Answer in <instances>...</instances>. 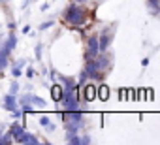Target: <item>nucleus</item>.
<instances>
[{
	"label": "nucleus",
	"instance_id": "1",
	"mask_svg": "<svg viewBox=\"0 0 160 145\" xmlns=\"http://www.w3.org/2000/svg\"><path fill=\"white\" fill-rule=\"evenodd\" d=\"M64 21L72 27H81L83 23H87V10H83L81 6H68L64 12Z\"/></svg>",
	"mask_w": 160,
	"mask_h": 145
},
{
	"label": "nucleus",
	"instance_id": "2",
	"mask_svg": "<svg viewBox=\"0 0 160 145\" xmlns=\"http://www.w3.org/2000/svg\"><path fill=\"white\" fill-rule=\"evenodd\" d=\"M100 51V36H91L89 38V43H87V58H96Z\"/></svg>",
	"mask_w": 160,
	"mask_h": 145
},
{
	"label": "nucleus",
	"instance_id": "3",
	"mask_svg": "<svg viewBox=\"0 0 160 145\" xmlns=\"http://www.w3.org/2000/svg\"><path fill=\"white\" fill-rule=\"evenodd\" d=\"M85 70H87V74L91 76V79H102V72L98 68V62L96 58H87V64H85Z\"/></svg>",
	"mask_w": 160,
	"mask_h": 145
},
{
	"label": "nucleus",
	"instance_id": "4",
	"mask_svg": "<svg viewBox=\"0 0 160 145\" xmlns=\"http://www.w3.org/2000/svg\"><path fill=\"white\" fill-rule=\"evenodd\" d=\"M23 104L36 106V108H45V100L40 98V96H36V94H32V92H27V94L21 96V106H23Z\"/></svg>",
	"mask_w": 160,
	"mask_h": 145
},
{
	"label": "nucleus",
	"instance_id": "5",
	"mask_svg": "<svg viewBox=\"0 0 160 145\" xmlns=\"http://www.w3.org/2000/svg\"><path fill=\"white\" fill-rule=\"evenodd\" d=\"M83 98L87 100V102H92V100H96L98 98V89L94 87V85H83Z\"/></svg>",
	"mask_w": 160,
	"mask_h": 145
},
{
	"label": "nucleus",
	"instance_id": "6",
	"mask_svg": "<svg viewBox=\"0 0 160 145\" xmlns=\"http://www.w3.org/2000/svg\"><path fill=\"white\" fill-rule=\"evenodd\" d=\"M111 38H113V32H111V30H104V32L100 34V51H102V53H106V49L109 47Z\"/></svg>",
	"mask_w": 160,
	"mask_h": 145
},
{
	"label": "nucleus",
	"instance_id": "7",
	"mask_svg": "<svg viewBox=\"0 0 160 145\" xmlns=\"http://www.w3.org/2000/svg\"><path fill=\"white\" fill-rule=\"evenodd\" d=\"M64 92H66L64 85H58V83H55V85L51 87V98H53L55 102H62V98H64Z\"/></svg>",
	"mask_w": 160,
	"mask_h": 145
},
{
	"label": "nucleus",
	"instance_id": "8",
	"mask_svg": "<svg viewBox=\"0 0 160 145\" xmlns=\"http://www.w3.org/2000/svg\"><path fill=\"white\" fill-rule=\"evenodd\" d=\"M4 108H6L8 111H15V109H17V100H15V94L8 92V94L4 96Z\"/></svg>",
	"mask_w": 160,
	"mask_h": 145
},
{
	"label": "nucleus",
	"instance_id": "9",
	"mask_svg": "<svg viewBox=\"0 0 160 145\" xmlns=\"http://www.w3.org/2000/svg\"><path fill=\"white\" fill-rule=\"evenodd\" d=\"M17 143H30V145H38V143H40V139H38L34 134H30V132H27V130H25V132H23V136L17 139Z\"/></svg>",
	"mask_w": 160,
	"mask_h": 145
},
{
	"label": "nucleus",
	"instance_id": "10",
	"mask_svg": "<svg viewBox=\"0 0 160 145\" xmlns=\"http://www.w3.org/2000/svg\"><path fill=\"white\" fill-rule=\"evenodd\" d=\"M23 132H25V126H23V124H19V122H13V124L10 126V134L13 136V139H15V141L23 136Z\"/></svg>",
	"mask_w": 160,
	"mask_h": 145
},
{
	"label": "nucleus",
	"instance_id": "11",
	"mask_svg": "<svg viewBox=\"0 0 160 145\" xmlns=\"http://www.w3.org/2000/svg\"><path fill=\"white\" fill-rule=\"evenodd\" d=\"M96 62H98V68H100V72H104V70L109 66V57H108L106 53H102L100 57H96Z\"/></svg>",
	"mask_w": 160,
	"mask_h": 145
},
{
	"label": "nucleus",
	"instance_id": "12",
	"mask_svg": "<svg viewBox=\"0 0 160 145\" xmlns=\"http://www.w3.org/2000/svg\"><path fill=\"white\" fill-rule=\"evenodd\" d=\"M64 124H66V132H77L83 126V119L81 121H70V122H64Z\"/></svg>",
	"mask_w": 160,
	"mask_h": 145
},
{
	"label": "nucleus",
	"instance_id": "13",
	"mask_svg": "<svg viewBox=\"0 0 160 145\" xmlns=\"http://www.w3.org/2000/svg\"><path fill=\"white\" fill-rule=\"evenodd\" d=\"M66 139L72 145H79V143H81V138L77 136V132H66Z\"/></svg>",
	"mask_w": 160,
	"mask_h": 145
},
{
	"label": "nucleus",
	"instance_id": "14",
	"mask_svg": "<svg viewBox=\"0 0 160 145\" xmlns=\"http://www.w3.org/2000/svg\"><path fill=\"white\" fill-rule=\"evenodd\" d=\"M98 98H100L102 102H106V100L109 98V89H108V85H100V87H98Z\"/></svg>",
	"mask_w": 160,
	"mask_h": 145
},
{
	"label": "nucleus",
	"instance_id": "15",
	"mask_svg": "<svg viewBox=\"0 0 160 145\" xmlns=\"http://www.w3.org/2000/svg\"><path fill=\"white\" fill-rule=\"evenodd\" d=\"M40 124H42L47 132H53V130H55V124H53V122L49 121V117H45V115H43V117H40Z\"/></svg>",
	"mask_w": 160,
	"mask_h": 145
},
{
	"label": "nucleus",
	"instance_id": "16",
	"mask_svg": "<svg viewBox=\"0 0 160 145\" xmlns=\"http://www.w3.org/2000/svg\"><path fill=\"white\" fill-rule=\"evenodd\" d=\"M15 139H13V136L10 134V132H4L2 134V138H0V145H10V143H13Z\"/></svg>",
	"mask_w": 160,
	"mask_h": 145
},
{
	"label": "nucleus",
	"instance_id": "17",
	"mask_svg": "<svg viewBox=\"0 0 160 145\" xmlns=\"http://www.w3.org/2000/svg\"><path fill=\"white\" fill-rule=\"evenodd\" d=\"M6 42H8V45L12 47V51L17 47V38H15V34H13V32H10V36L6 38Z\"/></svg>",
	"mask_w": 160,
	"mask_h": 145
},
{
	"label": "nucleus",
	"instance_id": "18",
	"mask_svg": "<svg viewBox=\"0 0 160 145\" xmlns=\"http://www.w3.org/2000/svg\"><path fill=\"white\" fill-rule=\"evenodd\" d=\"M60 83H62L64 87H75V81H73V79H68V78H64V76H60Z\"/></svg>",
	"mask_w": 160,
	"mask_h": 145
},
{
	"label": "nucleus",
	"instance_id": "19",
	"mask_svg": "<svg viewBox=\"0 0 160 145\" xmlns=\"http://www.w3.org/2000/svg\"><path fill=\"white\" fill-rule=\"evenodd\" d=\"M89 78H91V76L87 74V70H83V72H81V74H79V85H85Z\"/></svg>",
	"mask_w": 160,
	"mask_h": 145
},
{
	"label": "nucleus",
	"instance_id": "20",
	"mask_svg": "<svg viewBox=\"0 0 160 145\" xmlns=\"http://www.w3.org/2000/svg\"><path fill=\"white\" fill-rule=\"evenodd\" d=\"M17 91H19V83H17V81H13V83H12V87H10V92L17 96Z\"/></svg>",
	"mask_w": 160,
	"mask_h": 145
},
{
	"label": "nucleus",
	"instance_id": "21",
	"mask_svg": "<svg viewBox=\"0 0 160 145\" xmlns=\"http://www.w3.org/2000/svg\"><path fill=\"white\" fill-rule=\"evenodd\" d=\"M12 76H13L15 79L21 76V68H19V66H13V70H12Z\"/></svg>",
	"mask_w": 160,
	"mask_h": 145
},
{
	"label": "nucleus",
	"instance_id": "22",
	"mask_svg": "<svg viewBox=\"0 0 160 145\" xmlns=\"http://www.w3.org/2000/svg\"><path fill=\"white\" fill-rule=\"evenodd\" d=\"M36 58H38V60L42 58V43H38V45H36Z\"/></svg>",
	"mask_w": 160,
	"mask_h": 145
},
{
	"label": "nucleus",
	"instance_id": "23",
	"mask_svg": "<svg viewBox=\"0 0 160 145\" xmlns=\"http://www.w3.org/2000/svg\"><path fill=\"white\" fill-rule=\"evenodd\" d=\"M34 74H36V72H34V68L30 66V68L27 70V78H28V79H32V78H34Z\"/></svg>",
	"mask_w": 160,
	"mask_h": 145
},
{
	"label": "nucleus",
	"instance_id": "24",
	"mask_svg": "<svg viewBox=\"0 0 160 145\" xmlns=\"http://www.w3.org/2000/svg\"><path fill=\"white\" fill-rule=\"evenodd\" d=\"M51 27H53V23H51V21H47V23H43V25L40 27V30H47V28H51Z\"/></svg>",
	"mask_w": 160,
	"mask_h": 145
},
{
	"label": "nucleus",
	"instance_id": "25",
	"mask_svg": "<svg viewBox=\"0 0 160 145\" xmlns=\"http://www.w3.org/2000/svg\"><path fill=\"white\" fill-rule=\"evenodd\" d=\"M91 141H92V139H91L89 136H83V138H81V143H83V145H89Z\"/></svg>",
	"mask_w": 160,
	"mask_h": 145
},
{
	"label": "nucleus",
	"instance_id": "26",
	"mask_svg": "<svg viewBox=\"0 0 160 145\" xmlns=\"http://www.w3.org/2000/svg\"><path fill=\"white\" fill-rule=\"evenodd\" d=\"M28 2H30V0H25V2H23V8H27V6H28Z\"/></svg>",
	"mask_w": 160,
	"mask_h": 145
},
{
	"label": "nucleus",
	"instance_id": "27",
	"mask_svg": "<svg viewBox=\"0 0 160 145\" xmlns=\"http://www.w3.org/2000/svg\"><path fill=\"white\" fill-rule=\"evenodd\" d=\"M75 2H87V0H75Z\"/></svg>",
	"mask_w": 160,
	"mask_h": 145
}]
</instances>
